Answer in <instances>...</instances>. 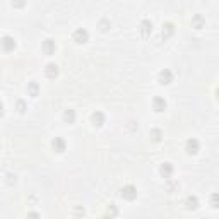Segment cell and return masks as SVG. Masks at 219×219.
Returning <instances> with one entry per match:
<instances>
[{"label":"cell","instance_id":"5bb4252c","mask_svg":"<svg viewBox=\"0 0 219 219\" xmlns=\"http://www.w3.org/2000/svg\"><path fill=\"white\" fill-rule=\"evenodd\" d=\"M93 118H94V122L98 120V122H99V125H101V122H103V115H101V113H94V116H93Z\"/></svg>","mask_w":219,"mask_h":219},{"label":"cell","instance_id":"52a82bcc","mask_svg":"<svg viewBox=\"0 0 219 219\" xmlns=\"http://www.w3.org/2000/svg\"><path fill=\"white\" fill-rule=\"evenodd\" d=\"M3 48H5V50L14 48V39H12V38H9V36H5V38H3Z\"/></svg>","mask_w":219,"mask_h":219},{"label":"cell","instance_id":"7c38bea8","mask_svg":"<svg viewBox=\"0 0 219 219\" xmlns=\"http://www.w3.org/2000/svg\"><path fill=\"white\" fill-rule=\"evenodd\" d=\"M151 28H152V24H149L147 21H144V22H142V33H144V34H147V33H149V29H151Z\"/></svg>","mask_w":219,"mask_h":219},{"label":"cell","instance_id":"4fadbf2b","mask_svg":"<svg viewBox=\"0 0 219 219\" xmlns=\"http://www.w3.org/2000/svg\"><path fill=\"white\" fill-rule=\"evenodd\" d=\"M212 205L214 207H219V193H214L212 195Z\"/></svg>","mask_w":219,"mask_h":219},{"label":"cell","instance_id":"277c9868","mask_svg":"<svg viewBox=\"0 0 219 219\" xmlns=\"http://www.w3.org/2000/svg\"><path fill=\"white\" fill-rule=\"evenodd\" d=\"M197 149H199V142H197L195 139H190V141L187 142V151H188V152H197Z\"/></svg>","mask_w":219,"mask_h":219},{"label":"cell","instance_id":"9a60e30c","mask_svg":"<svg viewBox=\"0 0 219 219\" xmlns=\"http://www.w3.org/2000/svg\"><path fill=\"white\" fill-rule=\"evenodd\" d=\"M65 118L72 122V120H74V111H67V113H65Z\"/></svg>","mask_w":219,"mask_h":219},{"label":"cell","instance_id":"3957f363","mask_svg":"<svg viewBox=\"0 0 219 219\" xmlns=\"http://www.w3.org/2000/svg\"><path fill=\"white\" fill-rule=\"evenodd\" d=\"M53 147H55V151H58V152H62V151H65V141L64 139H55L53 141Z\"/></svg>","mask_w":219,"mask_h":219},{"label":"cell","instance_id":"9c48e42d","mask_svg":"<svg viewBox=\"0 0 219 219\" xmlns=\"http://www.w3.org/2000/svg\"><path fill=\"white\" fill-rule=\"evenodd\" d=\"M154 105H156V110H157V111H163V110L166 108V103H164L161 98H157V99L154 101Z\"/></svg>","mask_w":219,"mask_h":219},{"label":"cell","instance_id":"8fae6325","mask_svg":"<svg viewBox=\"0 0 219 219\" xmlns=\"http://www.w3.org/2000/svg\"><path fill=\"white\" fill-rule=\"evenodd\" d=\"M187 202H188V207H197V197H188Z\"/></svg>","mask_w":219,"mask_h":219},{"label":"cell","instance_id":"5b68a950","mask_svg":"<svg viewBox=\"0 0 219 219\" xmlns=\"http://www.w3.org/2000/svg\"><path fill=\"white\" fill-rule=\"evenodd\" d=\"M159 77H161L163 84H170V82H171V72H170V70H163Z\"/></svg>","mask_w":219,"mask_h":219},{"label":"cell","instance_id":"d6986e66","mask_svg":"<svg viewBox=\"0 0 219 219\" xmlns=\"http://www.w3.org/2000/svg\"><path fill=\"white\" fill-rule=\"evenodd\" d=\"M103 219H108V218H103Z\"/></svg>","mask_w":219,"mask_h":219},{"label":"cell","instance_id":"30bf717a","mask_svg":"<svg viewBox=\"0 0 219 219\" xmlns=\"http://www.w3.org/2000/svg\"><path fill=\"white\" fill-rule=\"evenodd\" d=\"M53 48H55V46H53V41H51V39H46V41H45V50H46L48 53H51Z\"/></svg>","mask_w":219,"mask_h":219},{"label":"cell","instance_id":"ac0fdd59","mask_svg":"<svg viewBox=\"0 0 219 219\" xmlns=\"http://www.w3.org/2000/svg\"><path fill=\"white\" fill-rule=\"evenodd\" d=\"M29 219H38V214H34V212H31V214H29Z\"/></svg>","mask_w":219,"mask_h":219},{"label":"cell","instance_id":"e0dca14e","mask_svg":"<svg viewBox=\"0 0 219 219\" xmlns=\"http://www.w3.org/2000/svg\"><path fill=\"white\" fill-rule=\"evenodd\" d=\"M29 89H31V93H33V94H36V84H31V86H29Z\"/></svg>","mask_w":219,"mask_h":219},{"label":"cell","instance_id":"7a4b0ae2","mask_svg":"<svg viewBox=\"0 0 219 219\" xmlns=\"http://www.w3.org/2000/svg\"><path fill=\"white\" fill-rule=\"evenodd\" d=\"M74 38H75L77 43H84V41L87 39V31H86V29H77L75 34H74Z\"/></svg>","mask_w":219,"mask_h":219},{"label":"cell","instance_id":"ba28073f","mask_svg":"<svg viewBox=\"0 0 219 219\" xmlns=\"http://www.w3.org/2000/svg\"><path fill=\"white\" fill-rule=\"evenodd\" d=\"M58 70H57V65H48L46 67V75L48 77H53V75H57Z\"/></svg>","mask_w":219,"mask_h":219},{"label":"cell","instance_id":"8992f818","mask_svg":"<svg viewBox=\"0 0 219 219\" xmlns=\"http://www.w3.org/2000/svg\"><path fill=\"white\" fill-rule=\"evenodd\" d=\"M171 171H173V168H171V164H170V163H164V164L161 166V173H163L164 176H170V175H171Z\"/></svg>","mask_w":219,"mask_h":219},{"label":"cell","instance_id":"6da1fadb","mask_svg":"<svg viewBox=\"0 0 219 219\" xmlns=\"http://www.w3.org/2000/svg\"><path fill=\"white\" fill-rule=\"evenodd\" d=\"M122 195H123L125 199L132 200V199H135V197H137V190H135V187H132V185H127V187L122 190Z\"/></svg>","mask_w":219,"mask_h":219},{"label":"cell","instance_id":"2e32d148","mask_svg":"<svg viewBox=\"0 0 219 219\" xmlns=\"http://www.w3.org/2000/svg\"><path fill=\"white\" fill-rule=\"evenodd\" d=\"M152 135H154V141H159V130H154Z\"/></svg>","mask_w":219,"mask_h":219}]
</instances>
